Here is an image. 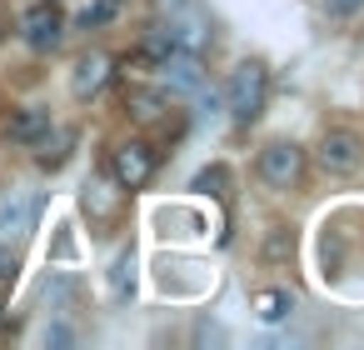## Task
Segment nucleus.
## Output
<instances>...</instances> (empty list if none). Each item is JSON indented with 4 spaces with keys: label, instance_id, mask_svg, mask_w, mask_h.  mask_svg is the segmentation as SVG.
<instances>
[{
    "label": "nucleus",
    "instance_id": "obj_5",
    "mask_svg": "<svg viewBox=\"0 0 364 350\" xmlns=\"http://www.w3.org/2000/svg\"><path fill=\"white\" fill-rule=\"evenodd\" d=\"M110 175H115L125 190H140V185L155 175V150H150L145 140L120 145V150H115V160H110Z\"/></svg>",
    "mask_w": 364,
    "mask_h": 350
},
{
    "label": "nucleus",
    "instance_id": "obj_3",
    "mask_svg": "<svg viewBox=\"0 0 364 350\" xmlns=\"http://www.w3.org/2000/svg\"><path fill=\"white\" fill-rule=\"evenodd\" d=\"M319 165L324 175H354L364 165V140L354 130H324L319 140Z\"/></svg>",
    "mask_w": 364,
    "mask_h": 350
},
{
    "label": "nucleus",
    "instance_id": "obj_18",
    "mask_svg": "<svg viewBox=\"0 0 364 350\" xmlns=\"http://www.w3.org/2000/svg\"><path fill=\"white\" fill-rule=\"evenodd\" d=\"M324 11L329 16H354V11H364V0H324Z\"/></svg>",
    "mask_w": 364,
    "mask_h": 350
},
{
    "label": "nucleus",
    "instance_id": "obj_12",
    "mask_svg": "<svg viewBox=\"0 0 364 350\" xmlns=\"http://www.w3.org/2000/svg\"><path fill=\"white\" fill-rule=\"evenodd\" d=\"M125 105H130L135 120H160V115H165V96H160V91H140V86H135V91L125 96Z\"/></svg>",
    "mask_w": 364,
    "mask_h": 350
},
{
    "label": "nucleus",
    "instance_id": "obj_7",
    "mask_svg": "<svg viewBox=\"0 0 364 350\" xmlns=\"http://www.w3.org/2000/svg\"><path fill=\"white\" fill-rule=\"evenodd\" d=\"M21 36H26V46H31V51H55V46H60V16H55L50 0H41V6H31V11H26Z\"/></svg>",
    "mask_w": 364,
    "mask_h": 350
},
{
    "label": "nucleus",
    "instance_id": "obj_8",
    "mask_svg": "<svg viewBox=\"0 0 364 350\" xmlns=\"http://www.w3.org/2000/svg\"><path fill=\"white\" fill-rule=\"evenodd\" d=\"M110 81V56H80L75 61V76H70V96L75 101H95Z\"/></svg>",
    "mask_w": 364,
    "mask_h": 350
},
{
    "label": "nucleus",
    "instance_id": "obj_10",
    "mask_svg": "<svg viewBox=\"0 0 364 350\" xmlns=\"http://www.w3.org/2000/svg\"><path fill=\"white\" fill-rule=\"evenodd\" d=\"M110 295L115 300H130L135 295V250L125 245L120 255H115V265H110Z\"/></svg>",
    "mask_w": 364,
    "mask_h": 350
},
{
    "label": "nucleus",
    "instance_id": "obj_6",
    "mask_svg": "<svg viewBox=\"0 0 364 350\" xmlns=\"http://www.w3.org/2000/svg\"><path fill=\"white\" fill-rule=\"evenodd\" d=\"M41 220V200L36 195H16L6 200V210H0V245H21Z\"/></svg>",
    "mask_w": 364,
    "mask_h": 350
},
{
    "label": "nucleus",
    "instance_id": "obj_20",
    "mask_svg": "<svg viewBox=\"0 0 364 350\" xmlns=\"http://www.w3.org/2000/svg\"><path fill=\"white\" fill-rule=\"evenodd\" d=\"M110 6H120V0H110Z\"/></svg>",
    "mask_w": 364,
    "mask_h": 350
},
{
    "label": "nucleus",
    "instance_id": "obj_19",
    "mask_svg": "<svg viewBox=\"0 0 364 350\" xmlns=\"http://www.w3.org/2000/svg\"><path fill=\"white\" fill-rule=\"evenodd\" d=\"M70 340H75L70 325H50V330H46V345H70Z\"/></svg>",
    "mask_w": 364,
    "mask_h": 350
},
{
    "label": "nucleus",
    "instance_id": "obj_1",
    "mask_svg": "<svg viewBox=\"0 0 364 350\" xmlns=\"http://www.w3.org/2000/svg\"><path fill=\"white\" fill-rule=\"evenodd\" d=\"M264 101H269V71L259 61H240L230 71V86H225V110L235 125H255L264 115Z\"/></svg>",
    "mask_w": 364,
    "mask_h": 350
},
{
    "label": "nucleus",
    "instance_id": "obj_14",
    "mask_svg": "<svg viewBox=\"0 0 364 350\" xmlns=\"http://www.w3.org/2000/svg\"><path fill=\"white\" fill-rule=\"evenodd\" d=\"M85 205H95L100 215H115V205H120V200H115V195H105V185L95 180V185H85Z\"/></svg>",
    "mask_w": 364,
    "mask_h": 350
},
{
    "label": "nucleus",
    "instance_id": "obj_11",
    "mask_svg": "<svg viewBox=\"0 0 364 350\" xmlns=\"http://www.w3.org/2000/svg\"><path fill=\"white\" fill-rule=\"evenodd\" d=\"M289 310H294V295H289V290H259V295H255V315H259L264 325L284 320Z\"/></svg>",
    "mask_w": 364,
    "mask_h": 350
},
{
    "label": "nucleus",
    "instance_id": "obj_2",
    "mask_svg": "<svg viewBox=\"0 0 364 350\" xmlns=\"http://www.w3.org/2000/svg\"><path fill=\"white\" fill-rule=\"evenodd\" d=\"M304 175V150L294 140H269L259 150V180L274 185V190H289L294 180Z\"/></svg>",
    "mask_w": 364,
    "mask_h": 350
},
{
    "label": "nucleus",
    "instance_id": "obj_16",
    "mask_svg": "<svg viewBox=\"0 0 364 350\" xmlns=\"http://www.w3.org/2000/svg\"><path fill=\"white\" fill-rule=\"evenodd\" d=\"M50 255H55V260H70V255H75V235H70V225H60V240L50 245Z\"/></svg>",
    "mask_w": 364,
    "mask_h": 350
},
{
    "label": "nucleus",
    "instance_id": "obj_17",
    "mask_svg": "<svg viewBox=\"0 0 364 350\" xmlns=\"http://www.w3.org/2000/svg\"><path fill=\"white\" fill-rule=\"evenodd\" d=\"M110 16H115V6H110V0H100V6H90V11H85L80 21H85V26H105Z\"/></svg>",
    "mask_w": 364,
    "mask_h": 350
},
{
    "label": "nucleus",
    "instance_id": "obj_9",
    "mask_svg": "<svg viewBox=\"0 0 364 350\" xmlns=\"http://www.w3.org/2000/svg\"><path fill=\"white\" fill-rule=\"evenodd\" d=\"M46 130H50V110H36L31 105V110H16L11 115V140L16 145H41Z\"/></svg>",
    "mask_w": 364,
    "mask_h": 350
},
{
    "label": "nucleus",
    "instance_id": "obj_13",
    "mask_svg": "<svg viewBox=\"0 0 364 350\" xmlns=\"http://www.w3.org/2000/svg\"><path fill=\"white\" fill-rule=\"evenodd\" d=\"M190 190L215 195V200H230V170H225V165H205V170L190 180Z\"/></svg>",
    "mask_w": 364,
    "mask_h": 350
},
{
    "label": "nucleus",
    "instance_id": "obj_15",
    "mask_svg": "<svg viewBox=\"0 0 364 350\" xmlns=\"http://www.w3.org/2000/svg\"><path fill=\"white\" fill-rule=\"evenodd\" d=\"M16 270H21V255H16V245H0V280H16Z\"/></svg>",
    "mask_w": 364,
    "mask_h": 350
},
{
    "label": "nucleus",
    "instance_id": "obj_21",
    "mask_svg": "<svg viewBox=\"0 0 364 350\" xmlns=\"http://www.w3.org/2000/svg\"><path fill=\"white\" fill-rule=\"evenodd\" d=\"M50 6H55V0H50Z\"/></svg>",
    "mask_w": 364,
    "mask_h": 350
},
{
    "label": "nucleus",
    "instance_id": "obj_4",
    "mask_svg": "<svg viewBox=\"0 0 364 350\" xmlns=\"http://www.w3.org/2000/svg\"><path fill=\"white\" fill-rule=\"evenodd\" d=\"M160 86L170 91V96H200V86H205V71H200V56L195 51H170L165 61H160Z\"/></svg>",
    "mask_w": 364,
    "mask_h": 350
}]
</instances>
